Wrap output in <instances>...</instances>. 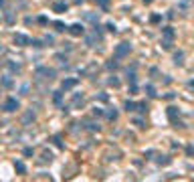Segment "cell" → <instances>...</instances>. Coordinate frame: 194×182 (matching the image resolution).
I'll return each instance as SVG.
<instances>
[{
    "label": "cell",
    "instance_id": "11",
    "mask_svg": "<svg viewBox=\"0 0 194 182\" xmlns=\"http://www.w3.org/2000/svg\"><path fill=\"white\" fill-rule=\"evenodd\" d=\"M146 93H148L150 97H156V89H154L152 85H148V87H146Z\"/></svg>",
    "mask_w": 194,
    "mask_h": 182
},
{
    "label": "cell",
    "instance_id": "1",
    "mask_svg": "<svg viewBox=\"0 0 194 182\" xmlns=\"http://www.w3.org/2000/svg\"><path fill=\"white\" fill-rule=\"evenodd\" d=\"M172 39H174V31H172L170 26H168V28H164V41H162V47H164V49H170Z\"/></svg>",
    "mask_w": 194,
    "mask_h": 182
},
{
    "label": "cell",
    "instance_id": "5",
    "mask_svg": "<svg viewBox=\"0 0 194 182\" xmlns=\"http://www.w3.org/2000/svg\"><path fill=\"white\" fill-rule=\"evenodd\" d=\"M69 33L73 34V36H81V34L85 33V28L81 24H73V26H69Z\"/></svg>",
    "mask_w": 194,
    "mask_h": 182
},
{
    "label": "cell",
    "instance_id": "10",
    "mask_svg": "<svg viewBox=\"0 0 194 182\" xmlns=\"http://www.w3.org/2000/svg\"><path fill=\"white\" fill-rule=\"evenodd\" d=\"M136 107H137V105L134 101H127L126 103V109H127V111H136Z\"/></svg>",
    "mask_w": 194,
    "mask_h": 182
},
{
    "label": "cell",
    "instance_id": "3",
    "mask_svg": "<svg viewBox=\"0 0 194 182\" xmlns=\"http://www.w3.org/2000/svg\"><path fill=\"white\" fill-rule=\"evenodd\" d=\"M4 109H6V111H16V109H18V101H16L14 97H8L6 103H4Z\"/></svg>",
    "mask_w": 194,
    "mask_h": 182
},
{
    "label": "cell",
    "instance_id": "6",
    "mask_svg": "<svg viewBox=\"0 0 194 182\" xmlns=\"http://www.w3.org/2000/svg\"><path fill=\"white\" fill-rule=\"evenodd\" d=\"M77 85V79H65L63 83H61V89L63 91H69V89H73Z\"/></svg>",
    "mask_w": 194,
    "mask_h": 182
},
{
    "label": "cell",
    "instance_id": "17",
    "mask_svg": "<svg viewBox=\"0 0 194 182\" xmlns=\"http://www.w3.org/2000/svg\"><path fill=\"white\" fill-rule=\"evenodd\" d=\"M109 85H113V87H117V85H119V81L115 79V77H111V79H109Z\"/></svg>",
    "mask_w": 194,
    "mask_h": 182
},
{
    "label": "cell",
    "instance_id": "14",
    "mask_svg": "<svg viewBox=\"0 0 194 182\" xmlns=\"http://www.w3.org/2000/svg\"><path fill=\"white\" fill-rule=\"evenodd\" d=\"M2 85H4V87H12V81L10 79H2Z\"/></svg>",
    "mask_w": 194,
    "mask_h": 182
},
{
    "label": "cell",
    "instance_id": "7",
    "mask_svg": "<svg viewBox=\"0 0 194 182\" xmlns=\"http://www.w3.org/2000/svg\"><path fill=\"white\" fill-rule=\"evenodd\" d=\"M53 10L55 12H67V4H65V2H57V4L53 6Z\"/></svg>",
    "mask_w": 194,
    "mask_h": 182
},
{
    "label": "cell",
    "instance_id": "2",
    "mask_svg": "<svg viewBox=\"0 0 194 182\" xmlns=\"http://www.w3.org/2000/svg\"><path fill=\"white\" fill-rule=\"evenodd\" d=\"M129 51H132L129 43H121V45H117V49H115V57H126V55H129Z\"/></svg>",
    "mask_w": 194,
    "mask_h": 182
},
{
    "label": "cell",
    "instance_id": "13",
    "mask_svg": "<svg viewBox=\"0 0 194 182\" xmlns=\"http://www.w3.org/2000/svg\"><path fill=\"white\" fill-rule=\"evenodd\" d=\"M55 28H57L59 33H63V31H65L67 26H65V24H63V23H55Z\"/></svg>",
    "mask_w": 194,
    "mask_h": 182
},
{
    "label": "cell",
    "instance_id": "24",
    "mask_svg": "<svg viewBox=\"0 0 194 182\" xmlns=\"http://www.w3.org/2000/svg\"><path fill=\"white\" fill-rule=\"evenodd\" d=\"M144 2H152V0H144Z\"/></svg>",
    "mask_w": 194,
    "mask_h": 182
},
{
    "label": "cell",
    "instance_id": "12",
    "mask_svg": "<svg viewBox=\"0 0 194 182\" xmlns=\"http://www.w3.org/2000/svg\"><path fill=\"white\" fill-rule=\"evenodd\" d=\"M137 109H140L142 114H146V111H148V105H146V103H137Z\"/></svg>",
    "mask_w": 194,
    "mask_h": 182
},
{
    "label": "cell",
    "instance_id": "18",
    "mask_svg": "<svg viewBox=\"0 0 194 182\" xmlns=\"http://www.w3.org/2000/svg\"><path fill=\"white\" fill-rule=\"evenodd\" d=\"M43 160H45V162H51V160H53V156H51L49 152H45V156H43Z\"/></svg>",
    "mask_w": 194,
    "mask_h": 182
},
{
    "label": "cell",
    "instance_id": "22",
    "mask_svg": "<svg viewBox=\"0 0 194 182\" xmlns=\"http://www.w3.org/2000/svg\"><path fill=\"white\" fill-rule=\"evenodd\" d=\"M107 117H109V119H115V117H117V114H115V111H109V114H107Z\"/></svg>",
    "mask_w": 194,
    "mask_h": 182
},
{
    "label": "cell",
    "instance_id": "16",
    "mask_svg": "<svg viewBox=\"0 0 194 182\" xmlns=\"http://www.w3.org/2000/svg\"><path fill=\"white\" fill-rule=\"evenodd\" d=\"M170 162V158H166V156H162L160 160H158V164H168Z\"/></svg>",
    "mask_w": 194,
    "mask_h": 182
},
{
    "label": "cell",
    "instance_id": "4",
    "mask_svg": "<svg viewBox=\"0 0 194 182\" xmlns=\"http://www.w3.org/2000/svg\"><path fill=\"white\" fill-rule=\"evenodd\" d=\"M14 43L20 45V47H26V45H31V39H28L26 34H16V36H14Z\"/></svg>",
    "mask_w": 194,
    "mask_h": 182
},
{
    "label": "cell",
    "instance_id": "19",
    "mask_svg": "<svg viewBox=\"0 0 194 182\" xmlns=\"http://www.w3.org/2000/svg\"><path fill=\"white\" fill-rule=\"evenodd\" d=\"M53 142L57 144V148H63V144H61V138H53Z\"/></svg>",
    "mask_w": 194,
    "mask_h": 182
},
{
    "label": "cell",
    "instance_id": "23",
    "mask_svg": "<svg viewBox=\"0 0 194 182\" xmlns=\"http://www.w3.org/2000/svg\"><path fill=\"white\" fill-rule=\"evenodd\" d=\"M2 4H4V0H0V6H2Z\"/></svg>",
    "mask_w": 194,
    "mask_h": 182
},
{
    "label": "cell",
    "instance_id": "21",
    "mask_svg": "<svg viewBox=\"0 0 194 182\" xmlns=\"http://www.w3.org/2000/svg\"><path fill=\"white\" fill-rule=\"evenodd\" d=\"M55 103H57V105L61 103V93H55Z\"/></svg>",
    "mask_w": 194,
    "mask_h": 182
},
{
    "label": "cell",
    "instance_id": "15",
    "mask_svg": "<svg viewBox=\"0 0 194 182\" xmlns=\"http://www.w3.org/2000/svg\"><path fill=\"white\" fill-rule=\"evenodd\" d=\"M117 67V63H115L113 59H111V61H109V63H107V69H115Z\"/></svg>",
    "mask_w": 194,
    "mask_h": 182
},
{
    "label": "cell",
    "instance_id": "20",
    "mask_svg": "<svg viewBox=\"0 0 194 182\" xmlns=\"http://www.w3.org/2000/svg\"><path fill=\"white\" fill-rule=\"evenodd\" d=\"M186 152H188V156H194V146H188Z\"/></svg>",
    "mask_w": 194,
    "mask_h": 182
},
{
    "label": "cell",
    "instance_id": "8",
    "mask_svg": "<svg viewBox=\"0 0 194 182\" xmlns=\"http://www.w3.org/2000/svg\"><path fill=\"white\" fill-rule=\"evenodd\" d=\"M14 168H16V172H18V174H24V172H26V168H24L23 162H16V164H14Z\"/></svg>",
    "mask_w": 194,
    "mask_h": 182
},
{
    "label": "cell",
    "instance_id": "9",
    "mask_svg": "<svg viewBox=\"0 0 194 182\" xmlns=\"http://www.w3.org/2000/svg\"><path fill=\"white\" fill-rule=\"evenodd\" d=\"M182 59H184V53H176L174 55V63L176 65H182Z\"/></svg>",
    "mask_w": 194,
    "mask_h": 182
}]
</instances>
